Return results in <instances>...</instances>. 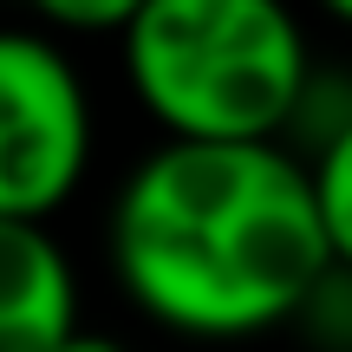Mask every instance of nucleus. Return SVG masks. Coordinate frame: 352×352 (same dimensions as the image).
<instances>
[{
    "mask_svg": "<svg viewBox=\"0 0 352 352\" xmlns=\"http://www.w3.org/2000/svg\"><path fill=\"white\" fill-rule=\"evenodd\" d=\"M111 267L170 333L248 340L333 274L307 170L280 144H164L118 189Z\"/></svg>",
    "mask_w": 352,
    "mask_h": 352,
    "instance_id": "obj_1",
    "label": "nucleus"
},
{
    "mask_svg": "<svg viewBox=\"0 0 352 352\" xmlns=\"http://www.w3.org/2000/svg\"><path fill=\"white\" fill-rule=\"evenodd\" d=\"M124 78L170 144H280L307 98V39L274 0H138Z\"/></svg>",
    "mask_w": 352,
    "mask_h": 352,
    "instance_id": "obj_2",
    "label": "nucleus"
},
{
    "mask_svg": "<svg viewBox=\"0 0 352 352\" xmlns=\"http://www.w3.org/2000/svg\"><path fill=\"white\" fill-rule=\"evenodd\" d=\"M91 98L72 52L46 33L0 26V222H39L85 183Z\"/></svg>",
    "mask_w": 352,
    "mask_h": 352,
    "instance_id": "obj_3",
    "label": "nucleus"
},
{
    "mask_svg": "<svg viewBox=\"0 0 352 352\" xmlns=\"http://www.w3.org/2000/svg\"><path fill=\"white\" fill-rule=\"evenodd\" d=\"M78 327V280L39 222H0V352H59Z\"/></svg>",
    "mask_w": 352,
    "mask_h": 352,
    "instance_id": "obj_4",
    "label": "nucleus"
},
{
    "mask_svg": "<svg viewBox=\"0 0 352 352\" xmlns=\"http://www.w3.org/2000/svg\"><path fill=\"white\" fill-rule=\"evenodd\" d=\"M300 170H307V196H314V222H320V241H327V261L352 267V118L327 138V151Z\"/></svg>",
    "mask_w": 352,
    "mask_h": 352,
    "instance_id": "obj_5",
    "label": "nucleus"
},
{
    "mask_svg": "<svg viewBox=\"0 0 352 352\" xmlns=\"http://www.w3.org/2000/svg\"><path fill=\"white\" fill-rule=\"evenodd\" d=\"M131 13H138V0H91V7L52 0V7H39V20H46V26H59V33H118V39H124Z\"/></svg>",
    "mask_w": 352,
    "mask_h": 352,
    "instance_id": "obj_6",
    "label": "nucleus"
},
{
    "mask_svg": "<svg viewBox=\"0 0 352 352\" xmlns=\"http://www.w3.org/2000/svg\"><path fill=\"white\" fill-rule=\"evenodd\" d=\"M59 352H131L124 340H111V333H91V327H72L59 340Z\"/></svg>",
    "mask_w": 352,
    "mask_h": 352,
    "instance_id": "obj_7",
    "label": "nucleus"
},
{
    "mask_svg": "<svg viewBox=\"0 0 352 352\" xmlns=\"http://www.w3.org/2000/svg\"><path fill=\"white\" fill-rule=\"evenodd\" d=\"M333 20H340V26H352V0H333Z\"/></svg>",
    "mask_w": 352,
    "mask_h": 352,
    "instance_id": "obj_8",
    "label": "nucleus"
}]
</instances>
